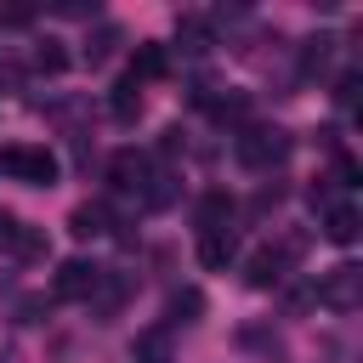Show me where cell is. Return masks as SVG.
<instances>
[{
    "instance_id": "6da1fadb",
    "label": "cell",
    "mask_w": 363,
    "mask_h": 363,
    "mask_svg": "<svg viewBox=\"0 0 363 363\" xmlns=\"http://www.w3.org/2000/svg\"><path fill=\"white\" fill-rule=\"evenodd\" d=\"M289 130H278V125H244L238 136H233V159L244 164V170H278L284 159H289Z\"/></svg>"
},
{
    "instance_id": "7a4b0ae2",
    "label": "cell",
    "mask_w": 363,
    "mask_h": 363,
    "mask_svg": "<svg viewBox=\"0 0 363 363\" xmlns=\"http://www.w3.org/2000/svg\"><path fill=\"white\" fill-rule=\"evenodd\" d=\"M0 170L17 176V182H28V187H51V182L62 176L57 153L40 147V142H11V147H0Z\"/></svg>"
},
{
    "instance_id": "3957f363",
    "label": "cell",
    "mask_w": 363,
    "mask_h": 363,
    "mask_svg": "<svg viewBox=\"0 0 363 363\" xmlns=\"http://www.w3.org/2000/svg\"><path fill=\"white\" fill-rule=\"evenodd\" d=\"M312 301L329 306V312H357V301H363V267H357V261L329 267V272L312 284Z\"/></svg>"
},
{
    "instance_id": "277c9868",
    "label": "cell",
    "mask_w": 363,
    "mask_h": 363,
    "mask_svg": "<svg viewBox=\"0 0 363 363\" xmlns=\"http://www.w3.org/2000/svg\"><path fill=\"white\" fill-rule=\"evenodd\" d=\"M301 255V238H284V244H261L250 261H244V284L250 289H278L289 278V261Z\"/></svg>"
},
{
    "instance_id": "5b68a950",
    "label": "cell",
    "mask_w": 363,
    "mask_h": 363,
    "mask_svg": "<svg viewBox=\"0 0 363 363\" xmlns=\"http://www.w3.org/2000/svg\"><path fill=\"white\" fill-rule=\"evenodd\" d=\"M102 272H108V267H96V261H85V255H74V261H62V267H57L51 295H57V301H91V295H96V284H102Z\"/></svg>"
},
{
    "instance_id": "8992f818",
    "label": "cell",
    "mask_w": 363,
    "mask_h": 363,
    "mask_svg": "<svg viewBox=\"0 0 363 363\" xmlns=\"http://www.w3.org/2000/svg\"><path fill=\"white\" fill-rule=\"evenodd\" d=\"M147 182H153V164H147L142 147H119V153L108 159V187H119V193H142Z\"/></svg>"
},
{
    "instance_id": "52a82bcc",
    "label": "cell",
    "mask_w": 363,
    "mask_h": 363,
    "mask_svg": "<svg viewBox=\"0 0 363 363\" xmlns=\"http://www.w3.org/2000/svg\"><path fill=\"white\" fill-rule=\"evenodd\" d=\"M68 233H74V238H108V233H113V210H108V199H85V204H74Z\"/></svg>"
},
{
    "instance_id": "ba28073f",
    "label": "cell",
    "mask_w": 363,
    "mask_h": 363,
    "mask_svg": "<svg viewBox=\"0 0 363 363\" xmlns=\"http://www.w3.org/2000/svg\"><path fill=\"white\" fill-rule=\"evenodd\" d=\"M233 255H238V233H233V227H216V233H199V267H210V272H221V267H233Z\"/></svg>"
},
{
    "instance_id": "9c48e42d",
    "label": "cell",
    "mask_w": 363,
    "mask_h": 363,
    "mask_svg": "<svg viewBox=\"0 0 363 363\" xmlns=\"http://www.w3.org/2000/svg\"><path fill=\"white\" fill-rule=\"evenodd\" d=\"M216 45V28H210V17H176V51H187V57H204Z\"/></svg>"
},
{
    "instance_id": "30bf717a",
    "label": "cell",
    "mask_w": 363,
    "mask_h": 363,
    "mask_svg": "<svg viewBox=\"0 0 363 363\" xmlns=\"http://www.w3.org/2000/svg\"><path fill=\"white\" fill-rule=\"evenodd\" d=\"M357 227H363V216H357V204H323V238L329 244H352L357 238Z\"/></svg>"
},
{
    "instance_id": "8fae6325",
    "label": "cell",
    "mask_w": 363,
    "mask_h": 363,
    "mask_svg": "<svg viewBox=\"0 0 363 363\" xmlns=\"http://www.w3.org/2000/svg\"><path fill=\"white\" fill-rule=\"evenodd\" d=\"M164 74H170V45L142 40V45H136V57H130V79L142 85V79H164Z\"/></svg>"
},
{
    "instance_id": "7c38bea8",
    "label": "cell",
    "mask_w": 363,
    "mask_h": 363,
    "mask_svg": "<svg viewBox=\"0 0 363 363\" xmlns=\"http://www.w3.org/2000/svg\"><path fill=\"white\" fill-rule=\"evenodd\" d=\"M170 352H176L170 329H164V323H153V329H142V335H136V346H130V363H170Z\"/></svg>"
},
{
    "instance_id": "4fadbf2b",
    "label": "cell",
    "mask_w": 363,
    "mask_h": 363,
    "mask_svg": "<svg viewBox=\"0 0 363 363\" xmlns=\"http://www.w3.org/2000/svg\"><path fill=\"white\" fill-rule=\"evenodd\" d=\"M233 193H221V187H210L204 199H199V233H216V227H233Z\"/></svg>"
},
{
    "instance_id": "5bb4252c",
    "label": "cell",
    "mask_w": 363,
    "mask_h": 363,
    "mask_svg": "<svg viewBox=\"0 0 363 363\" xmlns=\"http://www.w3.org/2000/svg\"><path fill=\"white\" fill-rule=\"evenodd\" d=\"M119 45H125L119 23H96V34H85V62H91V68H102V62H108Z\"/></svg>"
},
{
    "instance_id": "9a60e30c",
    "label": "cell",
    "mask_w": 363,
    "mask_h": 363,
    "mask_svg": "<svg viewBox=\"0 0 363 363\" xmlns=\"http://www.w3.org/2000/svg\"><path fill=\"white\" fill-rule=\"evenodd\" d=\"M108 113H113L119 125H130V119L142 113V85H136L130 74H125V79H119V85L108 91Z\"/></svg>"
},
{
    "instance_id": "2e32d148",
    "label": "cell",
    "mask_w": 363,
    "mask_h": 363,
    "mask_svg": "<svg viewBox=\"0 0 363 363\" xmlns=\"http://www.w3.org/2000/svg\"><path fill=\"white\" fill-rule=\"evenodd\" d=\"M199 312H204V295H199V289H176V295L164 301V329H176V323H199Z\"/></svg>"
},
{
    "instance_id": "e0dca14e",
    "label": "cell",
    "mask_w": 363,
    "mask_h": 363,
    "mask_svg": "<svg viewBox=\"0 0 363 363\" xmlns=\"http://www.w3.org/2000/svg\"><path fill=\"white\" fill-rule=\"evenodd\" d=\"M329 57H335V40H329V34H312V40L301 45V79H318V74L329 68Z\"/></svg>"
},
{
    "instance_id": "ac0fdd59",
    "label": "cell",
    "mask_w": 363,
    "mask_h": 363,
    "mask_svg": "<svg viewBox=\"0 0 363 363\" xmlns=\"http://www.w3.org/2000/svg\"><path fill=\"white\" fill-rule=\"evenodd\" d=\"M125 289H130L125 278L102 272V284H96V295H91V312H96V318H113V312H119V301H125Z\"/></svg>"
},
{
    "instance_id": "d6986e66",
    "label": "cell",
    "mask_w": 363,
    "mask_h": 363,
    "mask_svg": "<svg viewBox=\"0 0 363 363\" xmlns=\"http://www.w3.org/2000/svg\"><path fill=\"white\" fill-rule=\"evenodd\" d=\"M45 250H51V244H45V227H28V221H23V233H17V250H11V255H17V261H45Z\"/></svg>"
},
{
    "instance_id": "ffe728a7",
    "label": "cell",
    "mask_w": 363,
    "mask_h": 363,
    "mask_svg": "<svg viewBox=\"0 0 363 363\" xmlns=\"http://www.w3.org/2000/svg\"><path fill=\"white\" fill-rule=\"evenodd\" d=\"M34 68H40V74H62V68H68L62 40H40V45H34Z\"/></svg>"
},
{
    "instance_id": "44dd1931",
    "label": "cell",
    "mask_w": 363,
    "mask_h": 363,
    "mask_svg": "<svg viewBox=\"0 0 363 363\" xmlns=\"http://www.w3.org/2000/svg\"><path fill=\"white\" fill-rule=\"evenodd\" d=\"M357 91H363V74L346 68V74L335 79V102H340V108H357Z\"/></svg>"
},
{
    "instance_id": "7402d4cb",
    "label": "cell",
    "mask_w": 363,
    "mask_h": 363,
    "mask_svg": "<svg viewBox=\"0 0 363 363\" xmlns=\"http://www.w3.org/2000/svg\"><path fill=\"white\" fill-rule=\"evenodd\" d=\"M357 176H363L357 159H352V153H335V176H329V187H357Z\"/></svg>"
},
{
    "instance_id": "603a6c76",
    "label": "cell",
    "mask_w": 363,
    "mask_h": 363,
    "mask_svg": "<svg viewBox=\"0 0 363 363\" xmlns=\"http://www.w3.org/2000/svg\"><path fill=\"white\" fill-rule=\"evenodd\" d=\"M17 233H23V221H17L11 210H0V255H11V250H17Z\"/></svg>"
},
{
    "instance_id": "cb8c5ba5",
    "label": "cell",
    "mask_w": 363,
    "mask_h": 363,
    "mask_svg": "<svg viewBox=\"0 0 363 363\" xmlns=\"http://www.w3.org/2000/svg\"><path fill=\"white\" fill-rule=\"evenodd\" d=\"M301 306H312V284H295L289 289V312H301Z\"/></svg>"
},
{
    "instance_id": "d4e9b609",
    "label": "cell",
    "mask_w": 363,
    "mask_h": 363,
    "mask_svg": "<svg viewBox=\"0 0 363 363\" xmlns=\"http://www.w3.org/2000/svg\"><path fill=\"white\" fill-rule=\"evenodd\" d=\"M17 312H23V323H40V312H45V301H40V295H28V301H23Z\"/></svg>"
}]
</instances>
